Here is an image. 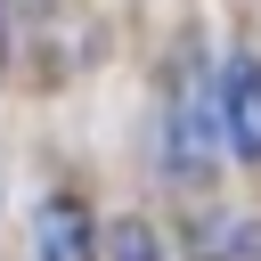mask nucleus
<instances>
[{
	"label": "nucleus",
	"mask_w": 261,
	"mask_h": 261,
	"mask_svg": "<svg viewBox=\"0 0 261 261\" xmlns=\"http://www.w3.org/2000/svg\"><path fill=\"white\" fill-rule=\"evenodd\" d=\"M171 171H204L212 163V114H204V82H179L171 98Z\"/></svg>",
	"instance_id": "nucleus-1"
},
{
	"label": "nucleus",
	"mask_w": 261,
	"mask_h": 261,
	"mask_svg": "<svg viewBox=\"0 0 261 261\" xmlns=\"http://www.w3.org/2000/svg\"><path fill=\"white\" fill-rule=\"evenodd\" d=\"M228 147L237 155H261V65H228Z\"/></svg>",
	"instance_id": "nucleus-2"
},
{
	"label": "nucleus",
	"mask_w": 261,
	"mask_h": 261,
	"mask_svg": "<svg viewBox=\"0 0 261 261\" xmlns=\"http://www.w3.org/2000/svg\"><path fill=\"white\" fill-rule=\"evenodd\" d=\"M41 261H90V220H82V204H41Z\"/></svg>",
	"instance_id": "nucleus-3"
},
{
	"label": "nucleus",
	"mask_w": 261,
	"mask_h": 261,
	"mask_svg": "<svg viewBox=\"0 0 261 261\" xmlns=\"http://www.w3.org/2000/svg\"><path fill=\"white\" fill-rule=\"evenodd\" d=\"M106 245H114V261H155V237H147L139 220H122V228H114Z\"/></svg>",
	"instance_id": "nucleus-4"
}]
</instances>
